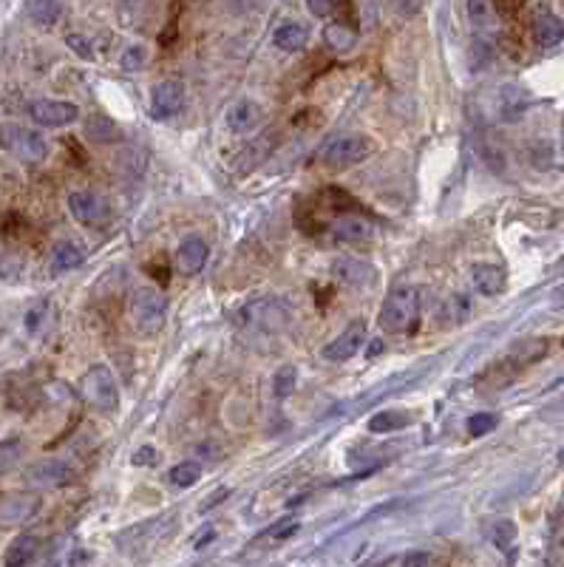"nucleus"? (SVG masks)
I'll use <instances>...</instances> for the list:
<instances>
[{
  "label": "nucleus",
  "mask_w": 564,
  "mask_h": 567,
  "mask_svg": "<svg viewBox=\"0 0 564 567\" xmlns=\"http://www.w3.org/2000/svg\"><path fill=\"white\" fill-rule=\"evenodd\" d=\"M417 318H420V292L417 287L403 284V287H394L386 295L377 315V324L389 335H408V332L417 329Z\"/></svg>",
  "instance_id": "obj_1"
},
{
  "label": "nucleus",
  "mask_w": 564,
  "mask_h": 567,
  "mask_svg": "<svg viewBox=\"0 0 564 567\" xmlns=\"http://www.w3.org/2000/svg\"><path fill=\"white\" fill-rule=\"evenodd\" d=\"M130 321L139 335H156L168 318V298L156 287H139L130 295Z\"/></svg>",
  "instance_id": "obj_2"
},
{
  "label": "nucleus",
  "mask_w": 564,
  "mask_h": 567,
  "mask_svg": "<svg viewBox=\"0 0 564 567\" xmlns=\"http://www.w3.org/2000/svg\"><path fill=\"white\" fill-rule=\"evenodd\" d=\"M0 148L26 165H40L48 157V142L43 133L18 123H0Z\"/></svg>",
  "instance_id": "obj_3"
},
{
  "label": "nucleus",
  "mask_w": 564,
  "mask_h": 567,
  "mask_svg": "<svg viewBox=\"0 0 564 567\" xmlns=\"http://www.w3.org/2000/svg\"><path fill=\"white\" fill-rule=\"evenodd\" d=\"M80 394L86 397V403H91L97 411L114 414L120 409V386L117 377L108 369L105 363H97L91 369L82 375L80 380Z\"/></svg>",
  "instance_id": "obj_4"
},
{
  "label": "nucleus",
  "mask_w": 564,
  "mask_h": 567,
  "mask_svg": "<svg viewBox=\"0 0 564 567\" xmlns=\"http://www.w3.org/2000/svg\"><path fill=\"white\" fill-rule=\"evenodd\" d=\"M375 151H377V145H375L372 137H363V133H349V137L332 140L321 151V162L326 165V168L343 171V168H352V165H358L363 159H369Z\"/></svg>",
  "instance_id": "obj_5"
},
{
  "label": "nucleus",
  "mask_w": 564,
  "mask_h": 567,
  "mask_svg": "<svg viewBox=\"0 0 564 567\" xmlns=\"http://www.w3.org/2000/svg\"><path fill=\"white\" fill-rule=\"evenodd\" d=\"M69 213L74 216V222L91 230H103L114 222V210L108 205V199H103L94 190H74L69 196Z\"/></svg>",
  "instance_id": "obj_6"
},
{
  "label": "nucleus",
  "mask_w": 564,
  "mask_h": 567,
  "mask_svg": "<svg viewBox=\"0 0 564 567\" xmlns=\"http://www.w3.org/2000/svg\"><path fill=\"white\" fill-rule=\"evenodd\" d=\"M29 120L40 128H65L80 120V108L69 99H35L29 103Z\"/></svg>",
  "instance_id": "obj_7"
},
{
  "label": "nucleus",
  "mask_w": 564,
  "mask_h": 567,
  "mask_svg": "<svg viewBox=\"0 0 564 567\" xmlns=\"http://www.w3.org/2000/svg\"><path fill=\"white\" fill-rule=\"evenodd\" d=\"M363 343H366V321L358 318V321H352L349 326H346L338 338H332L324 346L321 358L326 363H346V360H352L360 352Z\"/></svg>",
  "instance_id": "obj_8"
},
{
  "label": "nucleus",
  "mask_w": 564,
  "mask_h": 567,
  "mask_svg": "<svg viewBox=\"0 0 564 567\" xmlns=\"http://www.w3.org/2000/svg\"><path fill=\"white\" fill-rule=\"evenodd\" d=\"M40 511V494L14 491L0 499V528H21Z\"/></svg>",
  "instance_id": "obj_9"
},
{
  "label": "nucleus",
  "mask_w": 564,
  "mask_h": 567,
  "mask_svg": "<svg viewBox=\"0 0 564 567\" xmlns=\"http://www.w3.org/2000/svg\"><path fill=\"white\" fill-rule=\"evenodd\" d=\"M181 108H185V86H181V80H162L151 89L147 111H151L154 120H171Z\"/></svg>",
  "instance_id": "obj_10"
},
{
  "label": "nucleus",
  "mask_w": 564,
  "mask_h": 567,
  "mask_svg": "<svg viewBox=\"0 0 564 567\" xmlns=\"http://www.w3.org/2000/svg\"><path fill=\"white\" fill-rule=\"evenodd\" d=\"M332 275H335L338 284L343 287H352V290H369L372 284L377 281V270L375 264H369L366 258H358V256H343L332 264Z\"/></svg>",
  "instance_id": "obj_11"
},
{
  "label": "nucleus",
  "mask_w": 564,
  "mask_h": 567,
  "mask_svg": "<svg viewBox=\"0 0 564 567\" xmlns=\"http://www.w3.org/2000/svg\"><path fill=\"white\" fill-rule=\"evenodd\" d=\"M210 258V247L202 236H185L179 241L176 247V256H173V264H176V273L179 275H198L205 270V264Z\"/></svg>",
  "instance_id": "obj_12"
},
{
  "label": "nucleus",
  "mask_w": 564,
  "mask_h": 567,
  "mask_svg": "<svg viewBox=\"0 0 564 567\" xmlns=\"http://www.w3.org/2000/svg\"><path fill=\"white\" fill-rule=\"evenodd\" d=\"M26 479L38 488H57L74 479V471L63 460H40L26 471Z\"/></svg>",
  "instance_id": "obj_13"
},
{
  "label": "nucleus",
  "mask_w": 564,
  "mask_h": 567,
  "mask_svg": "<svg viewBox=\"0 0 564 567\" xmlns=\"http://www.w3.org/2000/svg\"><path fill=\"white\" fill-rule=\"evenodd\" d=\"M224 123H227V128L233 131V133L244 137V133L256 131L264 123V108L258 103H253V99H239V103H233V106L227 108Z\"/></svg>",
  "instance_id": "obj_14"
},
{
  "label": "nucleus",
  "mask_w": 564,
  "mask_h": 567,
  "mask_svg": "<svg viewBox=\"0 0 564 567\" xmlns=\"http://www.w3.org/2000/svg\"><path fill=\"white\" fill-rule=\"evenodd\" d=\"M471 281H474V287L479 295H485V298H493V295H500L505 292L508 287V275L500 264H485V261H479L471 267Z\"/></svg>",
  "instance_id": "obj_15"
},
{
  "label": "nucleus",
  "mask_w": 564,
  "mask_h": 567,
  "mask_svg": "<svg viewBox=\"0 0 564 567\" xmlns=\"http://www.w3.org/2000/svg\"><path fill=\"white\" fill-rule=\"evenodd\" d=\"M307 40H309V31H307L304 23H298V21H284V23H278V29L273 31L275 48H281V52H287V55L301 52V48L307 46Z\"/></svg>",
  "instance_id": "obj_16"
},
{
  "label": "nucleus",
  "mask_w": 564,
  "mask_h": 567,
  "mask_svg": "<svg viewBox=\"0 0 564 567\" xmlns=\"http://www.w3.org/2000/svg\"><path fill=\"white\" fill-rule=\"evenodd\" d=\"M534 40L539 48H556L564 40V21L553 12H542L534 21Z\"/></svg>",
  "instance_id": "obj_17"
},
{
  "label": "nucleus",
  "mask_w": 564,
  "mask_h": 567,
  "mask_svg": "<svg viewBox=\"0 0 564 567\" xmlns=\"http://www.w3.org/2000/svg\"><path fill=\"white\" fill-rule=\"evenodd\" d=\"M82 261H86V247H80L77 241H60L52 250V264L48 267H52L55 275H63V273L77 270Z\"/></svg>",
  "instance_id": "obj_18"
},
{
  "label": "nucleus",
  "mask_w": 564,
  "mask_h": 567,
  "mask_svg": "<svg viewBox=\"0 0 564 567\" xmlns=\"http://www.w3.org/2000/svg\"><path fill=\"white\" fill-rule=\"evenodd\" d=\"M324 43H326L329 52L346 55V52H352V48H355L358 31L349 23H343V21H332L329 26H324Z\"/></svg>",
  "instance_id": "obj_19"
},
{
  "label": "nucleus",
  "mask_w": 564,
  "mask_h": 567,
  "mask_svg": "<svg viewBox=\"0 0 564 567\" xmlns=\"http://www.w3.org/2000/svg\"><path fill=\"white\" fill-rule=\"evenodd\" d=\"M466 18L476 31H493L500 26V14H496L493 0H466Z\"/></svg>",
  "instance_id": "obj_20"
},
{
  "label": "nucleus",
  "mask_w": 564,
  "mask_h": 567,
  "mask_svg": "<svg viewBox=\"0 0 564 567\" xmlns=\"http://www.w3.org/2000/svg\"><path fill=\"white\" fill-rule=\"evenodd\" d=\"M332 236L346 244H360L372 239V227L363 219H355V213H346L343 219H338L335 227H332Z\"/></svg>",
  "instance_id": "obj_21"
},
{
  "label": "nucleus",
  "mask_w": 564,
  "mask_h": 567,
  "mask_svg": "<svg viewBox=\"0 0 564 567\" xmlns=\"http://www.w3.org/2000/svg\"><path fill=\"white\" fill-rule=\"evenodd\" d=\"M547 349H551V341L547 338H530V341H519L517 346L510 349L508 360L517 366V369H525V366L536 363L547 355Z\"/></svg>",
  "instance_id": "obj_22"
},
{
  "label": "nucleus",
  "mask_w": 564,
  "mask_h": 567,
  "mask_svg": "<svg viewBox=\"0 0 564 567\" xmlns=\"http://www.w3.org/2000/svg\"><path fill=\"white\" fill-rule=\"evenodd\" d=\"M369 431L372 435H391V431H400L406 426H411V414L403 409H386V411H377L369 417Z\"/></svg>",
  "instance_id": "obj_23"
},
{
  "label": "nucleus",
  "mask_w": 564,
  "mask_h": 567,
  "mask_svg": "<svg viewBox=\"0 0 564 567\" xmlns=\"http://www.w3.org/2000/svg\"><path fill=\"white\" fill-rule=\"evenodd\" d=\"M40 550V539L38 537H29V533H23V537L14 539L9 547H6V556H4V564L9 567H23V564H31Z\"/></svg>",
  "instance_id": "obj_24"
},
{
  "label": "nucleus",
  "mask_w": 564,
  "mask_h": 567,
  "mask_svg": "<svg viewBox=\"0 0 564 567\" xmlns=\"http://www.w3.org/2000/svg\"><path fill=\"white\" fill-rule=\"evenodd\" d=\"M26 14H29V21L35 26L52 29L60 21L63 4H60V0H26Z\"/></svg>",
  "instance_id": "obj_25"
},
{
  "label": "nucleus",
  "mask_w": 564,
  "mask_h": 567,
  "mask_svg": "<svg viewBox=\"0 0 564 567\" xmlns=\"http://www.w3.org/2000/svg\"><path fill=\"white\" fill-rule=\"evenodd\" d=\"M86 137L97 145H105V142H120L122 133L117 128V123L108 120L103 114H91L86 120Z\"/></svg>",
  "instance_id": "obj_26"
},
{
  "label": "nucleus",
  "mask_w": 564,
  "mask_h": 567,
  "mask_svg": "<svg viewBox=\"0 0 564 567\" xmlns=\"http://www.w3.org/2000/svg\"><path fill=\"white\" fill-rule=\"evenodd\" d=\"M468 315H471V301L466 295H448L442 307H440V321L445 324H451V326H459V324H466L468 321Z\"/></svg>",
  "instance_id": "obj_27"
},
{
  "label": "nucleus",
  "mask_w": 564,
  "mask_h": 567,
  "mask_svg": "<svg viewBox=\"0 0 564 567\" xmlns=\"http://www.w3.org/2000/svg\"><path fill=\"white\" fill-rule=\"evenodd\" d=\"M168 479H171V486H176V488H190V486H196L198 479H202V465H198L196 460H181L168 471Z\"/></svg>",
  "instance_id": "obj_28"
},
{
  "label": "nucleus",
  "mask_w": 564,
  "mask_h": 567,
  "mask_svg": "<svg viewBox=\"0 0 564 567\" xmlns=\"http://www.w3.org/2000/svg\"><path fill=\"white\" fill-rule=\"evenodd\" d=\"M318 199H321V207L335 210V213H358L360 210V205L355 202V199L341 188H326V190H321Z\"/></svg>",
  "instance_id": "obj_29"
},
{
  "label": "nucleus",
  "mask_w": 564,
  "mask_h": 567,
  "mask_svg": "<svg viewBox=\"0 0 564 567\" xmlns=\"http://www.w3.org/2000/svg\"><path fill=\"white\" fill-rule=\"evenodd\" d=\"M295 389H298V369H295L292 363L281 366V369L275 372V377H273V392H275V397H278V400H287Z\"/></svg>",
  "instance_id": "obj_30"
},
{
  "label": "nucleus",
  "mask_w": 564,
  "mask_h": 567,
  "mask_svg": "<svg viewBox=\"0 0 564 567\" xmlns=\"http://www.w3.org/2000/svg\"><path fill=\"white\" fill-rule=\"evenodd\" d=\"M491 542L500 547V550H510V545L517 542V525H513L510 520H500L493 522L491 528Z\"/></svg>",
  "instance_id": "obj_31"
},
{
  "label": "nucleus",
  "mask_w": 564,
  "mask_h": 567,
  "mask_svg": "<svg viewBox=\"0 0 564 567\" xmlns=\"http://www.w3.org/2000/svg\"><path fill=\"white\" fill-rule=\"evenodd\" d=\"M496 414H488V411H476V414H471L468 417V423H466V428H468V435L471 437H485V435H491V431L496 428Z\"/></svg>",
  "instance_id": "obj_32"
},
{
  "label": "nucleus",
  "mask_w": 564,
  "mask_h": 567,
  "mask_svg": "<svg viewBox=\"0 0 564 567\" xmlns=\"http://www.w3.org/2000/svg\"><path fill=\"white\" fill-rule=\"evenodd\" d=\"M48 312H52V304L48 301H40L38 307H31L26 312V329L31 332V335H40L43 326L48 324Z\"/></svg>",
  "instance_id": "obj_33"
},
{
  "label": "nucleus",
  "mask_w": 564,
  "mask_h": 567,
  "mask_svg": "<svg viewBox=\"0 0 564 567\" xmlns=\"http://www.w3.org/2000/svg\"><path fill=\"white\" fill-rule=\"evenodd\" d=\"M338 6H341V0H307L309 14H312V18H321V21L335 18Z\"/></svg>",
  "instance_id": "obj_34"
},
{
  "label": "nucleus",
  "mask_w": 564,
  "mask_h": 567,
  "mask_svg": "<svg viewBox=\"0 0 564 567\" xmlns=\"http://www.w3.org/2000/svg\"><path fill=\"white\" fill-rule=\"evenodd\" d=\"M147 60V52L142 46H130L125 48V55H122V69L125 72H142V65Z\"/></svg>",
  "instance_id": "obj_35"
},
{
  "label": "nucleus",
  "mask_w": 564,
  "mask_h": 567,
  "mask_svg": "<svg viewBox=\"0 0 564 567\" xmlns=\"http://www.w3.org/2000/svg\"><path fill=\"white\" fill-rule=\"evenodd\" d=\"M434 559H431V554H425V550H408V554L403 556H394L389 559L386 564H403V567H423V564H431Z\"/></svg>",
  "instance_id": "obj_36"
},
{
  "label": "nucleus",
  "mask_w": 564,
  "mask_h": 567,
  "mask_svg": "<svg viewBox=\"0 0 564 567\" xmlns=\"http://www.w3.org/2000/svg\"><path fill=\"white\" fill-rule=\"evenodd\" d=\"M65 46H69L77 57H82V60H94L91 40H88V38H82V35H65Z\"/></svg>",
  "instance_id": "obj_37"
},
{
  "label": "nucleus",
  "mask_w": 564,
  "mask_h": 567,
  "mask_svg": "<svg viewBox=\"0 0 564 567\" xmlns=\"http://www.w3.org/2000/svg\"><path fill=\"white\" fill-rule=\"evenodd\" d=\"M295 530H298V520H292V516H290V520H278V522L267 530V537H270V539H290Z\"/></svg>",
  "instance_id": "obj_38"
},
{
  "label": "nucleus",
  "mask_w": 564,
  "mask_h": 567,
  "mask_svg": "<svg viewBox=\"0 0 564 567\" xmlns=\"http://www.w3.org/2000/svg\"><path fill=\"white\" fill-rule=\"evenodd\" d=\"M159 460V452L154 445H142V448H137V454L130 457V462L137 465V469H142V465H154Z\"/></svg>",
  "instance_id": "obj_39"
},
{
  "label": "nucleus",
  "mask_w": 564,
  "mask_h": 567,
  "mask_svg": "<svg viewBox=\"0 0 564 567\" xmlns=\"http://www.w3.org/2000/svg\"><path fill=\"white\" fill-rule=\"evenodd\" d=\"M230 494V488H219V491H215V494H210L207 499H205V503H202V511H210V508H215V505H219L222 503V499Z\"/></svg>",
  "instance_id": "obj_40"
},
{
  "label": "nucleus",
  "mask_w": 564,
  "mask_h": 567,
  "mask_svg": "<svg viewBox=\"0 0 564 567\" xmlns=\"http://www.w3.org/2000/svg\"><path fill=\"white\" fill-rule=\"evenodd\" d=\"M556 298H559V301H561V304H564V287H561V290H559V292H556Z\"/></svg>",
  "instance_id": "obj_41"
},
{
  "label": "nucleus",
  "mask_w": 564,
  "mask_h": 567,
  "mask_svg": "<svg viewBox=\"0 0 564 567\" xmlns=\"http://www.w3.org/2000/svg\"><path fill=\"white\" fill-rule=\"evenodd\" d=\"M559 462H564V448H561V452H559Z\"/></svg>",
  "instance_id": "obj_42"
},
{
  "label": "nucleus",
  "mask_w": 564,
  "mask_h": 567,
  "mask_svg": "<svg viewBox=\"0 0 564 567\" xmlns=\"http://www.w3.org/2000/svg\"><path fill=\"white\" fill-rule=\"evenodd\" d=\"M559 267H561V270H564V258H561V261H559Z\"/></svg>",
  "instance_id": "obj_43"
},
{
  "label": "nucleus",
  "mask_w": 564,
  "mask_h": 567,
  "mask_svg": "<svg viewBox=\"0 0 564 567\" xmlns=\"http://www.w3.org/2000/svg\"><path fill=\"white\" fill-rule=\"evenodd\" d=\"M561 346H564V338H561Z\"/></svg>",
  "instance_id": "obj_44"
}]
</instances>
